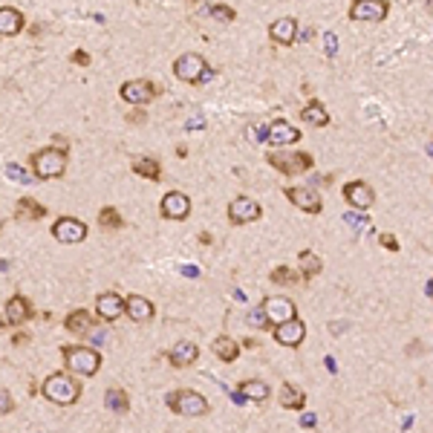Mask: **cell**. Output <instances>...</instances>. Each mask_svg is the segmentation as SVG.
<instances>
[{
    "label": "cell",
    "mask_w": 433,
    "mask_h": 433,
    "mask_svg": "<svg viewBox=\"0 0 433 433\" xmlns=\"http://www.w3.org/2000/svg\"><path fill=\"white\" fill-rule=\"evenodd\" d=\"M15 214L21 216V220H44L47 205H41L38 200H32V197H21L18 205H15Z\"/></svg>",
    "instance_id": "f1b7e54d"
},
{
    "label": "cell",
    "mask_w": 433,
    "mask_h": 433,
    "mask_svg": "<svg viewBox=\"0 0 433 433\" xmlns=\"http://www.w3.org/2000/svg\"><path fill=\"white\" fill-rule=\"evenodd\" d=\"M211 352L220 361H226V364H231V361H237V355H240V344L231 335H220V338H214Z\"/></svg>",
    "instance_id": "4316f807"
},
{
    "label": "cell",
    "mask_w": 433,
    "mask_h": 433,
    "mask_svg": "<svg viewBox=\"0 0 433 433\" xmlns=\"http://www.w3.org/2000/svg\"><path fill=\"white\" fill-rule=\"evenodd\" d=\"M119 96H122V101H127L133 107H144V104H151L156 96H162V87L156 81H151V79H130V81L122 84Z\"/></svg>",
    "instance_id": "52a82bcc"
},
{
    "label": "cell",
    "mask_w": 433,
    "mask_h": 433,
    "mask_svg": "<svg viewBox=\"0 0 433 433\" xmlns=\"http://www.w3.org/2000/svg\"><path fill=\"white\" fill-rule=\"evenodd\" d=\"M246 136H248L251 142H260V139H266V127H248Z\"/></svg>",
    "instance_id": "b9f144b4"
},
{
    "label": "cell",
    "mask_w": 433,
    "mask_h": 433,
    "mask_svg": "<svg viewBox=\"0 0 433 433\" xmlns=\"http://www.w3.org/2000/svg\"><path fill=\"white\" fill-rule=\"evenodd\" d=\"M246 321H248V323H251V327H255V330H266V327H272V323H269V318H266V312H263V306H258V309H248Z\"/></svg>",
    "instance_id": "e575fe53"
},
{
    "label": "cell",
    "mask_w": 433,
    "mask_h": 433,
    "mask_svg": "<svg viewBox=\"0 0 433 433\" xmlns=\"http://www.w3.org/2000/svg\"><path fill=\"white\" fill-rule=\"evenodd\" d=\"M298 263H301V280H304V283L315 280V277L323 272V260L315 255V251H309V248H304V251H301Z\"/></svg>",
    "instance_id": "83f0119b"
},
{
    "label": "cell",
    "mask_w": 433,
    "mask_h": 433,
    "mask_svg": "<svg viewBox=\"0 0 433 433\" xmlns=\"http://www.w3.org/2000/svg\"><path fill=\"white\" fill-rule=\"evenodd\" d=\"M125 315H127L130 321H136V323H144V321H151V318L156 315V309H154V304H151L148 298H142V295H127V298H125Z\"/></svg>",
    "instance_id": "603a6c76"
},
{
    "label": "cell",
    "mask_w": 433,
    "mask_h": 433,
    "mask_svg": "<svg viewBox=\"0 0 433 433\" xmlns=\"http://www.w3.org/2000/svg\"><path fill=\"white\" fill-rule=\"evenodd\" d=\"M183 275H185V277H197V275H200V269H197V266H185V269H183Z\"/></svg>",
    "instance_id": "f6af8a7d"
},
{
    "label": "cell",
    "mask_w": 433,
    "mask_h": 433,
    "mask_svg": "<svg viewBox=\"0 0 433 433\" xmlns=\"http://www.w3.org/2000/svg\"><path fill=\"white\" fill-rule=\"evenodd\" d=\"M41 396L58 408H69L81 399V381L72 379V373H52L41 384Z\"/></svg>",
    "instance_id": "6da1fadb"
},
{
    "label": "cell",
    "mask_w": 433,
    "mask_h": 433,
    "mask_svg": "<svg viewBox=\"0 0 433 433\" xmlns=\"http://www.w3.org/2000/svg\"><path fill=\"white\" fill-rule=\"evenodd\" d=\"M26 341H29V335H26V333H18V335L12 338V344H18V347H21V344H26Z\"/></svg>",
    "instance_id": "bcb514c9"
},
{
    "label": "cell",
    "mask_w": 433,
    "mask_h": 433,
    "mask_svg": "<svg viewBox=\"0 0 433 433\" xmlns=\"http://www.w3.org/2000/svg\"><path fill=\"white\" fill-rule=\"evenodd\" d=\"M96 315L101 321H119L125 315V298L119 292H101L96 298Z\"/></svg>",
    "instance_id": "ac0fdd59"
},
{
    "label": "cell",
    "mask_w": 433,
    "mask_h": 433,
    "mask_svg": "<svg viewBox=\"0 0 433 433\" xmlns=\"http://www.w3.org/2000/svg\"><path fill=\"white\" fill-rule=\"evenodd\" d=\"M260 216H263L260 202H255V200L246 197V194H240V197H234V200L229 202V220H231V226L255 223V220H260Z\"/></svg>",
    "instance_id": "9c48e42d"
},
{
    "label": "cell",
    "mask_w": 433,
    "mask_h": 433,
    "mask_svg": "<svg viewBox=\"0 0 433 433\" xmlns=\"http://www.w3.org/2000/svg\"><path fill=\"white\" fill-rule=\"evenodd\" d=\"M165 402H168V408L173 413L188 416V419L208 413V399H205L202 393H197V390H173V393H168Z\"/></svg>",
    "instance_id": "5b68a950"
},
{
    "label": "cell",
    "mask_w": 433,
    "mask_h": 433,
    "mask_svg": "<svg viewBox=\"0 0 433 433\" xmlns=\"http://www.w3.org/2000/svg\"><path fill=\"white\" fill-rule=\"evenodd\" d=\"M98 226H101L104 231H119V229H125V216H122L113 205H104V208L98 211Z\"/></svg>",
    "instance_id": "4dcf8cb0"
},
{
    "label": "cell",
    "mask_w": 433,
    "mask_h": 433,
    "mask_svg": "<svg viewBox=\"0 0 433 433\" xmlns=\"http://www.w3.org/2000/svg\"><path fill=\"white\" fill-rule=\"evenodd\" d=\"M159 214L165 216V220H185V216L191 214V200L188 194L183 191H168L159 202Z\"/></svg>",
    "instance_id": "8fae6325"
},
{
    "label": "cell",
    "mask_w": 433,
    "mask_h": 433,
    "mask_svg": "<svg viewBox=\"0 0 433 433\" xmlns=\"http://www.w3.org/2000/svg\"><path fill=\"white\" fill-rule=\"evenodd\" d=\"M130 168H133L136 176L151 179V183H159V179H162V165H159L154 156H136Z\"/></svg>",
    "instance_id": "484cf974"
},
{
    "label": "cell",
    "mask_w": 433,
    "mask_h": 433,
    "mask_svg": "<svg viewBox=\"0 0 433 433\" xmlns=\"http://www.w3.org/2000/svg\"><path fill=\"white\" fill-rule=\"evenodd\" d=\"M379 240H381V246H384V248H390V251H399V240H396L393 234H387V231H384V234H379Z\"/></svg>",
    "instance_id": "ab89813d"
},
{
    "label": "cell",
    "mask_w": 433,
    "mask_h": 433,
    "mask_svg": "<svg viewBox=\"0 0 433 433\" xmlns=\"http://www.w3.org/2000/svg\"><path fill=\"white\" fill-rule=\"evenodd\" d=\"M269 38L277 47H292L298 41V21L295 18H277L269 26Z\"/></svg>",
    "instance_id": "d6986e66"
},
{
    "label": "cell",
    "mask_w": 433,
    "mask_h": 433,
    "mask_svg": "<svg viewBox=\"0 0 433 433\" xmlns=\"http://www.w3.org/2000/svg\"><path fill=\"white\" fill-rule=\"evenodd\" d=\"M427 292H430V298H433V280H430V286H427Z\"/></svg>",
    "instance_id": "f907efd6"
},
{
    "label": "cell",
    "mask_w": 433,
    "mask_h": 433,
    "mask_svg": "<svg viewBox=\"0 0 433 433\" xmlns=\"http://www.w3.org/2000/svg\"><path fill=\"white\" fill-rule=\"evenodd\" d=\"M205 9H208V15H211V18L223 21V23H231V21L237 18V12H234L229 4H211V6H205Z\"/></svg>",
    "instance_id": "836d02e7"
},
{
    "label": "cell",
    "mask_w": 433,
    "mask_h": 433,
    "mask_svg": "<svg viewBox=\"0 0 433 433\" xmlns=\"http://www.w3.org/2000/svg\"><path fill=\"white\" fill-rule=\"evenodd\" d=\"M240 393H243V399L246 402H266L269 399V384L266 381H240Z\"/></svg>",
    "instance_id": "f546056e"
},
{
    "label": "cell",
    "mask_w": 433,
    "mask_h": 433,
    "mask_svg": "<svg viewBox=\"0 0 433 433\" xmlns=\"http://www.w3.org/2000/svg\"><path fill=\"white\" fill-rule=\"evenodd\" d=\"M318 425V419H315V413H306L304 419H301V427H306V430H312Z\"/></svg>",
    "instance_id": "7bdbcfd3"
},
{
    "label": "cell",
    "mask_w": 433,
    "mask_h": 433,
    "mask_svg": "<svg viewBox=\"0 0 433 433\" xmlns=\"http://www.w3.org/2000/svg\"><path fill=\"white\" fill-rule=\"evenodd\" d=\"M188 4H197V0H188Z\"/></svg>",
    "instance_id": "db71d44e"
},
{
    "label": "cell",
    "mask_w": 433,
    "mask_h": 433,
    "mask_svg": "<svg viewBox=\"0 0 433 433\" xmlns=\"http://www.w3.org/2000/svg\"><path fill=\"white\" fill-rule=\"evenodd\" d=\"M272 283H277V286H298V283H304L301 280V272H292L289 266H277V269H272Z\"/></svg>",
    "instance_id": "d6a6232c"
},
{
    "label": "cell",
    "mask_w": 433,
    "mask_h": 433,
    "mask_svg": "<svg viewBox=\"0 0 433 433\" xmlns=\"http://www.w3.org/2000/svg\"><path fill=\"white\" fill-rule=\"evenodd\" d=\"M26 26V18L15 6H0V38H15Z\"/></svg>",
    "instance_id": "44dd1931"
},
{
    "label": "cell",
    "mask_w": 433,
    "mask_h": 433,
    "mask_svg": "<svg viewBox=\"0 0 433 433\" xmlns=\"http://www.w3.org/2000/svg\"><path fill=\"white\" fill-rule=\"evenodd\" d=\"M200 243H202V246H208V243H211V234H205V231H202V234H200Z\"/></svg>",
    "instance_id": "c3c4849f"
},
{
    "label": "cell",
    "mask_w": 433,
    "mask_h": 433,
    "mask_svg": "<svg viewBox=\"0 0 433 433\" xmlns=\"http://www.w3.org/2000/svg\"><path fill=\"white\" fill-rule=\"evenodd\" d=\"M344 220H347L350 226H355V229H364V226H367V220H364V216H361V214H347Z\"/></svg>",
    "instance_id": "60d3db41"
},
{
    "label": "cell",
    "mask_w": 433,
    "mask_h": 433,
    "mask_svg": "<svg viewBox=\"0 0 433 433\" xmlns=\"http://www.w3.org/2000/svg\"><path fill=\"white\" fill-rule=\"evenodd\" d=\"M390 15L387 0H352L350 4V21L355 23H381Z\"/></svg>",
    "instance_id": "ba28073f"
},
{
    "label": "cell",
    "mask_w": 433,
    "mask_h": 433,
    "mask_svg": "<svg viewBox=\"0 0 433 433\" xmlns=\"http://www.w3.org/2000/svg\"><path fill=\"white\" fill-rule=\"evenodd\" d=\"M344 200H347L352 208H358V211H367V208H373V202H376V191L364 183V179H352V183L344 185Z\"/></svg>",
    "instance_id": "9a60e30c"
},
{
    "label": "cell",
    "mask_w": 433,
    "mask_h": 433,
    "mask_svg": "<svg viewBox=\"0 0 433 433\" xmlns=\"http://www.w3.org/2000/svg\"><path fill=\"white\" fill-rule=\"evenodd\" d=\"M301 122L304 125H312V127H327L330 125V113L323 110V104L321 101H306L304 107H301Z\"/></svg>",
    "instance_id": "d4e9b609"
},
{
    "label": "cell",
    "mask_w": 433,
    "mask_h": 433,
    "mask_svg": "<svg viewBox=\"0 0 433 433\" xmlns=\"http://www.w3.org/2000/svg\"><path fill=\"white\" fill-rule=\"evenodd\" d=\"M15 410V399H12V393L9 390H0V416H6Z\"/></svg>",
    "instance_id": "d590c367"
},
{
    "label": "cell",
    "mask_w": 433,
    "mask_h": 433,
    "mask_svg": "<svg viewBox=\"0 0 433 433\" xmlns=\"http://www.w3.org/2000/svg\"><path fill=\"white\" fill-rule=\"evenodd\" d=\"M67 162H69V148H41L29 156L35 179H61L67 173Z\"/></svg>",
    "instance_id": "3957f363"
},
{
    "label": "cell",
    "mask_w": 433,
    "mask_h": 433,
    "mask_svg": "<svg viewBox=\"0 0 433 433\" xmlns=\"http://www.w3.org/2000/svg\"><path fill=\"white\" fill-rule=\"evenodd\" d=\"M266 162L277 171V173H283V176H298V173H306V171H312V165H315V159L309 156V154H304V151H292V154H286V151H272V154H266Z\"/></svg>",
    "instance_id": "8992f818"
},
{
    "label": "cell",
    "mask_w": 433,
    "mask_h": 433,
    "mask_svg": "<svg viewBox=\"0 0 433 433\" xmlns=\"http://www.w3.org/2000/svg\"><path fill=\"white\" fill-rule=\"evenodd\" d=\"M422 4L427 6V12H433V0H422Z\"/></svg>",
    "instance_id": "681fc988"
},
{
    "label": "cell",
    "mask_w": 433,
    "mask_h": 433,
    "mask_svg": "<svg viewBox=\"0 0 433 433\" xmlns=\"http://www.w3.org/2000/svg\"><path fill=\"white\" fill-rule=\"evenodd\" d=\"M6 173L15 179V183H32V176L21 171V165H6Z\"/></svg>",
    "instance_id": "8d00e7d4"
},
{
    "label": "cell",
    "mask_w": 433,
    "mask_h": 433,
    "mask_svg": "<svg viewBox=\"0 0 433 433\" xmlns=\"http://www.w3.org/2000/svg\"><path fill=\"white\" fill-rule=\"evenodd\" d=\"M263 312H266L272 327H277V323L295 318V301L286 298V295H272V298L263 301Z\"/></svg>",
    "instance_id": "4fadbf2b"
},
{
    "label": "cell",
    "mask_w": 433,
    "mask_h": 433,
    "mask_svg": "<svg viewBox=\"0 0 433 433\" xmlns=\"http://www.w3.org/2000/svg\"><path fill=\"white\" fill-rule=\"evenodd\" d=\"M165 355H168V361H171V367L185 370V367H191L194 361L200 358V347H197L194 341H179V344H173Z\"/></svg>",
    "instance_id": "ffe728a7"
},
{
    "label": "cell",
    "mask_w": 433,
    "mask_h": 433,
    "mask_svg": "<svg viewBox=\"0 0 433 433\" xmlns=\"http://www.w3.org/2000/svg\"><path fill=\"white\" fill-rule=\"evenodd\" d=\"M35 318V309H32V301L29 298H23V295H12L9 301H6V323L9 327H23L26 321H32Z\"/></svg>",
    "instance_id": "e0dca14e"
},
{
    "label": "cell",
    "mask_w": 433,
    "mask_h": 433,
    "mask_svg": "<svg viewBox=\"0 0 433 433\" xmlns=\"http://www.w3.org/2000/svg\"><path fill=\"white\" fill-rule=\"evenodd\" d=\"M283 194H286L289 202L298 205V208L306 211V214H321V211H323V200H321V194H318L315 188H298V185H289V188H283Z\"/></svg>",
    "instance_id": "30bf717a"
},
{
    "label": "cell",
    "mask_w": 433,
    "mask_h": 433,
    "mask_svg": "<svg viewBox=\"0 0 433 433\" xmlns=\"http://www.w3.org/2000/svg\"><path fill=\"white\" fill-rule=\"evenodd\" d=\"M335 47H338L335 35H327V52H330V55H335Z\"/></svg>",
    "instance_id": "ee69618b"
},
{
    "label": "cell",
    "mask_w": 433,
    "mask_h": 433,
    "mask_svg": "<svg viewBox=\"0 0 433 433\" xmlns=\"http://www.w3.org/2000/svg\"><path fill=\"white\" fill-rule=\"evenodd\" d=\"M104 402H107V408H110L113 413H127L130 410V399H127V393L122 390V387H110L104 393Z\"/></svg>",
    "instance_id": "1f68e13d"
},
{
    "label": "cell",
    "mask_w": 433,
    "mask_h": 433,
    "mask_svg": "<svg viewBox=\"0 0 433 433\" xmlns=\"http://www.w3.org/2000/svg\"><path fill=\"white\" fill-rule=\"evenodd\" d=\"M52 237L58 243H81L87 240V226L76 216H58L55 226H52Z\"/></svg>",
    "instance_id": "7c38bea8"
},
{
    "label": "cell",
    "mask_w": 433,
    "mask_h": 433,
    "mask_svg": "<svg viewBox=\"0 0 433 433\" xmlns=\"http://www.w3.org/2000/svg\"><path fill=\"white\" fill-rule=\"evenodd\" d=\"M67 373L72 376H96L101 370V352L96 347H84V344H64L61 347Z\"/></svg>",
    "instance_id": "7a4b0ae2"
},
{
    "label": "cell",
    "mask_w": 433,
    "mask_h": 433,
    "mask_svg": "<svg viewBox=\"0 0 433 433\" xmlns=\"http://www.w3.org/2000/svg\"><path fill=\"white\" fill-rule=\"evenodd\" d=\"M306 338V327L301 318H292V321H283L275 327V341L283 344V347H301Z\"/></svg>",
    "instance_id": "2e32d148"
},
{
    "label": "cell",
    "mask_w": 433,
    "mask_h": 433,
    "mask_svg": "<svg viewBox=\"0 0 433 433\" xmlns=\"http://www.w3.org/2000/svg\"><path fill=\"white\" fill-rule=\"evenodd\" d=\"M243 347H248V350H255V347H258V341H255V338H246V341H243Z\"/></svg>",
    "instance_id": "7dc6e473"
},
{
    "label": "cell",
    "mask_w": 433,
    "mask_h": 433,
    "mask_svg": "<svg viewBox=\"0 0 433 433\" xmlns=\"http://www.w3.org/2000/svg\"><path fill=\"white\" fill-rule=\"evenodd\" d=\"M427 154H430V156H433V142H430V148H427Z\"/></svg>",
    "instance_id": "f5cc1de1"
},
{
    "label": "cell",
    "mask_w": 433,
    "mask_h": 433,
    "mask_svg": "<svg viewBox=\"0 0 433 433\" xmlns=\"http://www.w3.org/2000/svg\"><path fill=\"white\" fill-rule=\"evenodd\" d=\"M127 122H130V125H144V122H148V116H144L142 107H136V110L127 113Z\"/></svg>",
    "instance_id": "f35d334b"
},
{
    "label": "cell",
    "mask_w": 433,
    "mask_h": 433,
    "mask_svg": "<svg viewBox=\"0 0 433 433\" xmlns=\"http://www.w3.org/2000/svg\"><path fill=\"white\" fill-rule=\"evenodd\" d=\"M280 405L286 410H304L306 408V393L301 387H295L292 381H283L280 384Z\"/></svg>",
    "instance_id": "cb8c5ba5"
},
{
    "label": "cell",
    "mask_w": 433,
    "mask_h": 433,
    "mask_svg": "<svg viewBox=\"0 0 433 433\" xmlns=\"http://www.w3.org/2000/svg\"><path fill=\"white\" fill-rule=\"evenodd\" d=\"M69 61L76 64V67H90V61H93V58H90V55H87L84 50H76V52L69 55Z\"/></svg>",
    "instance_id": "74e56055"
},
{
    "label": "cell",
    "mask_w": 433,
    "mask_h": 433,
    "mask_svg": "<svg viewBox=\"0 0 433 433\" xmlns=\"http://www.w3.org/2000/svg\"><path fill=\"white\" fill-rule=\"evenodd\" d=\"M173 76L185 84H202L214 76V72L208 69V61L200 52H185L173 61Z\"/></svg>",
    "instance_id": "277c9868"
},
{
    "label": "cell",
    "mask_w": 433,
    "mask_h": 433,
    "mask_svg": "<svg viewBox=\"0 0 433 433\" xmlns=\"http://www.w3.org/2000/svg\"><path fill=\"white\" fill-rule=\"evenodd\" d=\"M266 142L272 148H286V144L301 142V130L295 125H289L286 119H277V122L266 125Z\"/></svg>",
    "instance_id": "5bb4252c"
},
{
    "label": "cell",
    "mask_w": 433,
    "mask_h": 433,
    "mask_svg": "<svg viewBox=\"0 0 433 433\" xmlns=\"http://www.w3.org/2000/svg\"><path fill=\"white\" fill-rule=\"evenodd\" d=\"M64 327L72 333V335H90L96 330V318L90 309H72L67 318H64Z\"/></svg>",
    "instance_id": "7402d4cb"
},
{
    "label": "cell",
    "mask_w": 433,
    "mask_h": 433,
    "mask_svg": "<svg viewBox=\"0 0 433 433\" xmlns=\"http://www.w3.org/2000/svg\"><path fill=\"white\" fill-rule=\"evenodd\" d=\"M4 327H6V321H4V318H0V330H4Z\"/></svg>",
    "instance_id": "816d5d0a"
}]
</instances>
